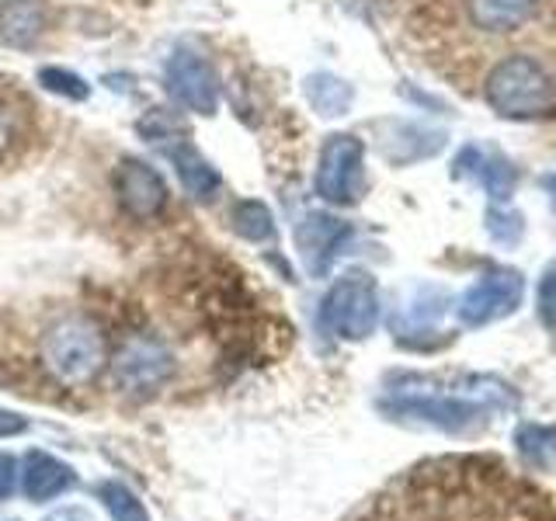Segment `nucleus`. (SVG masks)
Wrapping results in <instances>:
<instances>
[{"instance_id":"obj_1","label":"nucleus","mask_w":556,"mask_h":521,"mask_svg":"<svg viewBox=\"0 0 556 521\" xmlns=\"http://www.w3.org/2000/svg\"><path fill=\"white\" fill-rule=\"evenodd\" d=\"M365 521H556V511L494 459H439L410 469Z\"/></svg>"},{"instance_id":"obj_2","label":"nucleus","mask_w":556,"mask_h":521,"mask_svg":"<svg viewBox=\"0 0 556 521\" xmlns=\"http://www.w3.org/2000/svg\"><path fill=\"white\" fill-rule=\"evenodd\" d=\"M486 104L511 122H535L556 112V80L532 56L501 60L483 84Z\"/></svg>"},{"instance_id":"obj_3","label":"nucleus","mask_w":556,"mask_h":521,"mask_svg":"<svg viewBox=\"0 0 556 521\" xmlns=\"http://www.w3.org/2000/svg\"><path fill=\"white\" fill-rule=\"evenodd\" d=\"M320 320L330 334H338L344 341H362L369 338L376 323H379V292L376 282L365 271H352L338 278L330 285L324 309H320Z\"/></svg>"},{"instance_id":"obj_4","label":"nucleus","mask_w":556,"mask_h":521,"mask_svg":"<svg viewBox=\"0 0 556 521\" xmlns=\"http://www.w3.org/2000/svg\"><path fill=\"white\" fill-rule=\"evenodd\" d=\"M365 188V143L352 132L327 136L317 164V195L330 205L358 202Z\"/></svg>"},{"instance_id":"obj_5","label":"nucleus","mask_w":556,"mask_h":521,"mask_svg":"<svg viewBox=\"0 0 556 521\" xmlns=\"http://www.w3.org/2000/svg\"><path fill=\"white\" fill-rule=\"evenodd\" d=\"M46 361L63 382L91 379L104 361L98 330L84 320H66L60 327H52V334L46 338Z\"/></svg>"},{"instance_id":"obj_6","label":"nucleus","mask_w":556,"mask_h":521,"mask_svg":"<svg viewBox=\"0 0 556 521\" xmlns=\"http://www.w3.org/2000/svg\"><path fill=\"white\" fill-rule=\"evenodd\" d=\"M526 295V278L515 268H494L486 271L477 285H469L459 300V320L463 327H483L501 317H511Z\"/></svg>"},{"instance_id":"obj_7","label":"nucleus","mask_w":556,"mask_h":521,"mask_svg":"<svg viewBox=\"0 0 556 521\" xmlns=\"http://www.w3.org/2000/svg\"><path fill=\"white\" fill-rule=\"evenodd\" d=\"M167 91L170 98L185 104L188 112L195 115H216L219 109V80H216V69L208 63L202 52L195 49H178L174 56L167 60Z\"/></svg>"},{"instance_id":"obj_8","label":"nucleus","mask_w":556,"mask_h":521,"mask_svg":"<svg viewBox=\"0 0 556 521\" xmlns=\"http://www.w3.org/2000/svg\"><path fill=\"white\" fill-rule=\"evenodd\" d=\"M115 195L122 202L129 216L136 219H153L164 213L167 205V181L161 178V170L150 167L147 161H139V156H126V161H118L115 174Z\"/></svg>"},{"instance_id":"obj_9","label":"nucleus","mask_w":556,"mask_h":521,"mask_svg":"<svg viewBox=\"0 0 556 521\" xmlns=\"http://www.w3.org/2000/svg\"><path fill=\"white\" fill-rule=\"evenodd\" d=\"M348 240H352V226L338 216L306 213L300 223H295V251H300L309 275H324Z\"/></svg>"},{"instance_id":"obj_10","label":"nucleus","mask_w":556,"mask_h":521,"mask_svg":"<svg viewBox=\"0 0 556 521\" xmlns=\"http://www.w3.org/2000/svg\"><path fill=\"white\" fill-rule=\"evenodd\" d=\"M170 369H174V358L167 347L156 341H147V338H129L115 355L118 382L129 390H139V393L161 386V382L170 376Z\"/></svg>"},{"instance_id":"obj_11","label":"nucleus","mask_w":556,"mask_h":521,"mask_svg":"<svg viewBox=\"0 0 556 521\" xmlns=\"http://www.w3.org/2000/svg\"><path fill=\"white\" fill-rule=\"evenodd\" d=\"M396 414H410V417H421V421L434 424V428H445V431H463L477 421L483 414L480 404L473 399H463V396H421V399H400L393 404Z\"/></svg>"},{"instance_id":"obj_12","label":"nucleus","mask_w":556,"mask_h":521,"mask_svg":"<svg viewBox=\"0 0 556 521\" xmlns=\"http://www.w3.org/2000/svg\"><path fill=\"white\" fill-rule=\"evenodd\" d=\"M466 174H477L486 188V195H491L494 202H508L515 195L518 170L504 161V156H483V150L466 147L456 161V178H466Z\"/></svg>"},{"instance_id":"obj_13","label":"nucleus","mask_w":556,"mask_h":521,"mask_svg":"<svg viewBox=\"0 0 556 521\" xmlns=\"http://www.w3.org/2000/svg\"><path fill=\"white\" fill-rule=\"evenodd\" d=\"M167 156H170L174 170H178V181H181L188 199H195V202H213L216 199V191H219V170L208 164L195 147L181 139L178 147H167Z\"/></svg>"},{"instance_id":"obj_14","label":"nucleus","mask_w":556,"mask_h":521,"mask_svg":"<svg viewBox=\"0 0 556 521\" xmlns=\"http://www.w3.org/2000/svg\"><path fill=\"white\" fill-rule=\"evenodd\" d=\"M535 8H539V0H466L469 22L491 35L521 28L535 14Z\"/></svg>"},{"instance_id":"obj_15","label":"nucleus","mask_w":556,"mask_h":521,"mask_svg":"<svg viewBox=\"0 0 556 521\" xmlns=\"http://www.w3.org/2000/svg\"><path fill=\"white\" fill-rule=\"evenodd\" d=\"M42 35V8L35 0H8L0 8V42L11 49H28Z\"/></svg>"},{"instance_id":"obj_16","label":"nucleus","mask_w":556,"mask_h":521,"mask_svg":"<svg viewBox=\"0 0 556 521\" xmlns=\"http://www.w3.org/2000/svg\"><path fill=\"white\" fill-rule=\"evenodd\" d=\"M303 94L306 101L313 104V112L324 115V118H338L344 115L348 109H352V101H355V91H352V84L334 77V74H309L303 80Z\"/></svg>"},{"instance_id":"obj_17","label":"nucleus","mask_w":556,"mask_h":521,"mask_svg":"<svg viewBox=\"0 0 556 521\" xmlns=\"http://www.w3.org/2000/svg\"><path fill=\"white\" fill-rule=\"evenodd\" d=\"M233 226H237V233L243 240H254V243L275 237V216H271V208L265 202H257V199H248V202L237 205Z\"/></svg>"},{"instance_id":"obj_18","label":"nucleus","mask_w":556,"mask_h":521,"mask_svg":"<svg viewBox=\"0 0 556 521\" xmlns=\"http://www.w3.org/2000/svg\"><path fill=\"white\" fill-rule=\"evenodd\" d=\"M518 448L526 452V459L539 469L553 466L556 459V428H546V424H521L518 434H515Z\"/></svg>"},{"instance_id":"obj_19","label":"nucleus","mask_w":556,"mask_h":521,"mask_svg":"<svg viewBox=\"0 0 556 521\" xmlns=\"http://www.w3.org/2000/svg\"><path fill=\"white\" fill-rule=\"evenodd\" d=\"M22 483H25V491L31 497H49V494L63 491V486L70 483V473H66L63 466L52 462V459H46V456H31Z\"/></svg>"},{"instance_id":"obj_20","label":"nucleus","mask_w":556,"mask_h":521,"mask_svg":"<svg viewBox=\"0 0 556 521\" xmlns=\"http://www.w3.org/2000/svg\"><path fill=\"white\" fill-rule=\"evenodd\" d=\"M39 84L46 87V91L60 94L66 101H87V98H91V84H87L80 74H74V69H63V66H42L39 69Z\"/></svg>"},{"instance_id":"obj_21","label":"nucleus","mask_w":556,"mask_h":521,"mask_svg":"<svg viewBox=\"0 0 556 521\" xmlns=\"http://www.w3.org/2000/svg\"><path fill=\"white\" fill-rule=\"evenodd\" d=\"M486 230H491V237L501 243V247H515V243L521 240V233H526V223H521V216L515 213V208H504V202L491 205L486 208Z\"/></svg>"},{"instance_id":"obj_22","label":"nucleus","mask_w":556,"mask_h":521,"mask_svg":"<svg viewBox=\"0 0 556 521\" xmlns=\"http://www.w3.org/2000/svg\"><path fill=\"white\" fill-rule=\"evenodd\" d=\"M535 306H539V320L546 323V330H553V334H556V265H549L546 275L539 278Z\"/></svg>"},{"instance_id":"obj_23","label":"nucleus","mask_w":556,"mask_h":521,"mask_svg":"<svg viewBox=\"0 0 556 521\" xmlns=\"http://www.w3.org/2000/svg\"><path fill=\"white\" fill-rule=\"evenodd\" d=\"M104 497H112L109 500V508L118 521H147V514L139 511V504L132 500V494H126L122 486H104Z\"/></svg>"},{"instance_id":"obj_24","label":"nucleus","mask_w":556,"mask_h":521,"mask_svg":"<svg viewBox=\"0 0 556 521\" xmlns=\"http://www.w3.org/2000/svg\"><path fill=\"white\" fill-rule=\"evenodd\" d=\"M11 143H14V115L8 104L0 101V153H4Z\"/></svg>"},{"instance_id":"obj_25","label":"nucleus","mask_w":556,"mask_h":521,"mask_svg":"<svg viewBox=\"0 0 556 521\" xmlns=\"http://www.w3.org/2000/svg\"><path fill=\"white\" fill-rule=\"evenodd\" d=\"M11 459H0V497L11 494V486H14V473H11Z\"/></svg>"},{"instance_id":"obj_26","label":"nucleus","mask_w":556,"mask_h":521,"mask_svg":"<svg viewBox=\"0 0 556 521\" xmlns=\"http://www.w3.org/2000/svg\"><path fill=\"white\" fill-rule=\"evenodd\" d=\"M25 424L17 421V417H11V414H4L0 410V439H4V434H14V431H22Z\"/></svg>"},{"instance_id":"obj_27","label":"nucleus","mask_w":556,"mask_h":521,"mask_svg":"<svg viewBox=\"0 0 556 521\" xmlns=\"http://www.w3.org/2000/svg\"><path fill=\"white\" fill-rule=\"evenodd\" d=\"M543 185H546L549 199H553V208H556V174H546V178H543Z\"/></svg>"}]
</instances>
